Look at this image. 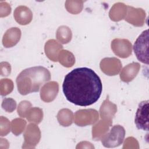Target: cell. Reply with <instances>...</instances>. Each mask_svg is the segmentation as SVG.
Returning a JSON list of instances; mask_svg holds the SVG:
<instances>
[{"label":"cell","mask_w":149,"mask_h":149,"mask_svg":"<svg viewBox=\"0 0 149 149\" xmlns=\"http://www.w3.org/2000/svg\"><path fill=\"white\" fill-rule=\"evenodd\" d=\"M62 91L70 102L87 107L99 100L102 91V84L100 77L93 69L87 67L77 68L65 76Z\"/></svg>","instance_id":"6da1fadb"},{"label":"cell","mask_w":149,"mask_h":149,"mask_svg":"<svg viewBox=\"0 0 149 149\" xmlns=\"http://www.w3.org/2000/svg\"><path fill=\"white\" fill-rule=\"evenodd\" d=\"M51 79L48 69L42 66L31 67L23 70L17 77L16 83L23 82L27 84L23 95L38 92L40 87Z\"/></svg>","instance_id":"7a4b0ae2"},{"label":"cell","mask_w":149,"mask_h":149,"mask_svg":"<svg viewBox=\"0 0 149 149\" xmlns=\"http://www.w3.org/2000/svg\"><path fill=\"white\" fill-rule=\"evenodd\" d=\"M148 30L143 31L137 37L133 45V51L137 59L148 65Z\"/></svg>","instance_id":"3957f363"},{"label":"cell","mask_w":149,"mask_h":149,"mask_svg":"<svg viewBox=\"0 0 149 149\" xmlns=\"http://www.w3.org/2000/svg\"><path fill=\"white\" fill-rule=\"evenodd\" d=\"M125 128L119 125L113 126L110 131L101 139L102 145L105 147H115L122 144L125 136Z\"/></svg>","instance_id":"277c9868"},{"label":"cell","mask_w":149,"mask_h":149,"mask_svg":"<svg viewBox=\"0 0 149 149\" xmlns=\"http://www.w3.org/2000/svg\"><path fill=\"white\" fill-rule=\"evenodd\" d=\"M148 100L140 102L137 109L134 122L138 129L148 131Z\"/></svg>","instance_id":"5b68a950"}]
</instances>
